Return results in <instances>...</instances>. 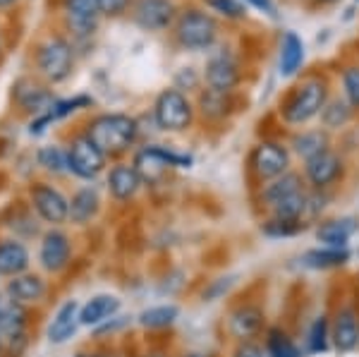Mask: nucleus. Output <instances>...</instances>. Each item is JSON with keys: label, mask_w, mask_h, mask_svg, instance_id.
Instances as JSON below:
<instances>
[{"label": "nucleus", "mask_w": 359, "mask_h": 357, "mask_svg": "<svg viewBox=\"0 0 359 357\" xmlns=\"http://www.w3.org/2000/svg\"><path fill=\"white\" fill-rule=\"evenodd\" d=\"M103 154H123L137 137V120L123 113H108L96 118L86 132Z\"/></svg>", "instance_id": "obj_1"}, {"label": "nucleus", "mask_w": 359, "mask_h": 357, "mask_svg": "<svg viewBox=\"0 0 359 357\" xmlns=\"http://www.w3.org/2000/svg\"><path fill=\"white\" fill-rule=\"evenodd\" d=\"M326 96H328L326 82H321V79H309V82H304L302 86H297L290 99L285 101V106H283V118L290 125H302L323 111Z\"/></svg>", "instance_id": "obj_2"}, {"label": "nucleus", "mask_w": 359, "mask_h": 357, "mask_svg": "<svg viewBox=\"0 0 359 357\" xmlns=\"http://www.w3.org/2000/svg\"><path fill=\"white\" fill-rule=\"evenodd\" d=\"M154 115L161 130L180 132V130H187L189 123H192V106H189V101L177 89H165L156 99Z\"/></svg>", "instance_id": "obj_3"}, {"label": "nucleus", "mask_w": 359, "mask_h": 357, "mask_svg": "<svg viewBox=\"0 0 359 357\" xmlns=\"http://www.w3.org/2000/svg\"><path fill=\"white\" fill-rule=\"evenodd\" d=\"M218 34V25L211 15L199 13V10H189V13L182 15L177 25V39L184 48H208L213 41H216Z\"/></svg>", "instance_id": "obj_4"}, {"label": "nucleus", "mask_w": 359, "mask_h": 357, "mask_svg": "<svg viewBox=\"0 0 359 357\" xmlns=\"http://www.w3.org/2000/svg\"><path fill=\"white\" fill-rule=\"evenodd\" d=\"M192 163L187 156H177L172 151H165V149H158V147H147L137 154L135 159V168L139 173L142 180H149V182H156L163 177V173L170 168V166H180V168H187Z\"/></svg>", "instance_id": "obj_5"}, {"label": "nucleus", "mask_w": 359, "mask_h": 357, "mask_svg": "<svg viewBox=\"0 0 359 357\" xmlns=\"http://www.w3.org/2000/svg\"><path fill=\"white\" fill-rule=\"evenodd\" d=\"M67 161H69V170L74 175L84 177V180H91L98 173L103 170V163H106V154L96 147L89 137H79V140L72 142L67 151Z\"/></svg>", "instance_id": "obj_6"}, {"label": "nucleus", "mask_w": 359, "mask_h": 357, "mask_svg": "<svg viewBox=\"0 0 359 357\" xmlns=\"http://www.w3.org/2000/svg\"><path fill=\"white\" fill-rule=\"evenodd\" d=\"M39 67L48 79L60 82L72 72V50L62 39H48L39 48Z\"/></svg>", "instance_id": "obj_7"}, {"label": "nucleus", "mask_w": 359, "mask_h": 357, "mask_svg": "<svg viewBox=\"0 0 359 357\" xmlns=\"http://www.w3.org/2000/svg\"><path fill=\"white\" fill-rule=\"evenodd\" d=\"M287 163H290V156H287L285 147L276 142H264L252 151V168L262 180L280 177L287 170Z\"/></svg>", "instance_id": "obj_8"}, {"label": "nucleus", "mask_w": 359, "mask_h": 357, "mask_svg": "<svg viewBox=\"0 0 359 357\" xmlns=\"http://www.w3.org/2000/svg\"><path fill=\"white\" fill-rule=\"evenodd\" d=\"M32 204L36 209V214L43 218L50 226L67 221L69 218V201L62 197V192H57L50 185H34L32 187Z\"/></svg>", "instance_id": "obj_9"}, {"label": "nucleus", "mask_w": 359, "mask_h": 357, "mask_svg": "<svg viewBox=\"0 0 359 357\" xmlns=\"http://www.w3.org/2000/svg\"><path fill=\"white\" fill-rule=\"evenodd\" d=\"M69 255H72V247H69V240L65 233L60 230H50V233L43 235L41 240V250H39V262L46 271L57 274L69 264Z\"/></svg>", "instance_id": "obj_10"}, {"label": "nucleus", "mask_w": 359, "mask_h": 357, "mask_svg": "<svg viewBox=\"0 0 359 357\" xmlns=\"http://www.w3.org/2000/svg\"><path fill=\"white\" fill-rule=\"evenodd\" d=\"M206 82L211 86V91H221L228 94L233 86L240 82V70H237V62L230 55H216L208 60L206 65Z\"/></svg>", "instance_id": "obj_11"}, {"label": "nucleus", "mask_w": 359, "mask_h": 357, "mask_svg": "<svg viewBox=\"0 0 359 357\" xmlns=\"http://www.w3.org/2000/svg\"><path fill=\"white\" fill-rule=\"evenodd\" d=\"M340 170H343V163H340V159L335 156L333 151H323L318 154V156L309 159L306 161V177H309V182L314 187H328L331 182L338 180Z\"/></svg>", "instance_id": "obj_12"}, {"label": "nucleus", "mask_w": 359, "mask_h": 357, "mask_svg": "<svg viewBox=\"0 0 359 357\" xmlns=\"http://www.w3.org/2000/svg\"><path fill=\"white\" fill-rule=\"evenodd\" d=\"M172 15H175V8H172L170 0H139L137 3V22L144 29H165L170 25Z\"/></svg>", "instance_id": "obj_13"}, {"label": "nucleus", "mask_w": 359, "mask_h": 357, "mask_svg": "<svg viewBox=\"0 0 359 357\" xmlns=\"http://www.w3.org/2000/svg\"><path fill=\"white\" fill-rule=\"evenodd\" d=\"M333 343L340 353H350V350L357 348L359 343V321H357V312L352 307H343L335 316L333 324Z\"/></svg>", "instance_id": "obj_14"}, {"label": "nucleus", "mask_w": 359, "mask_h": 357, "mask_svg": "<svg viewBox=\"0 0 359 357\" xmlns=\"http://www.w3.org/2000/svg\"><path fill=\"white\" fill-rule=\"evenodd\" d=\"M120 309V300L115 295H96L79 307V324L82 326H101Z\"/></svg>", "instance_id": "obj_15"}, {"label": "nucleus", "mask_w": 359, "mask_h": 357, "mask_svg": "<svg viewBox=\"0 0 359 357\" xmlns=\"http://www.w3.org/2000/svg\"><path fill=\"white\" fill-rule=\"evenodd\" d=\"M8 295H10V300L17 304L39 302L46 295V281L32 274L13 276V281L8 283Z\"/></svg>", "instance_id": "obj_16"}, {"label": "nucleus", "mask_w": 359, "mask_h": 357, "mask_svg": "<svg viewBox=\"0 0 359 357\" xmlns=\"http://www.w3.org/2000/svg\"><path fill=\"white\" fill-rule=\"evenodd\" d=\"M108 187H111V194L118 201H127L132 199L142 187V177L135 166H115L108 175Z\"/></svg>", "instance_id": "obj_17"}, {"label": "nucleus", "mask_w": 359, "mask_h": 357, "mask_svg": "<svg viewBox=\"0 0 359 357\" xmlns=\"http://www.w3.org/2000/svg\"><path fill=\"white\" fill-rule=\"evenodd\" d=\"M77 326H79V304L74 300H69L57 309L53 324H50V329H48L50 343H65L67 338L74 336Z\"/></svg>", "instance_id": "obj_18"}, {"label": "nucleus", "mask_w": 359, "mask_h": 357, "mask_svg": "<svg viewBox=\"0 0 359 357\" xmlns=\"http://www.w3.org/2000/svg\"><path fill=\"white\" fill-rule=\"evenodd\" d=\"M29 267V252L20 240H3L0 243V274L20 276Z\"/></svg>", "instance_id": "obj_19"}, {"label": "nucleus", "mask_w": 359, "mask_h": 357, "mask_svg": "<svg viewBox=\"0 0 359 357\" xmlns=\"http://www.w3.org/2000/svg\"><path fill=\"white\" fill-rule=\"evenodd\" d=\"M304 62V43L294 32H285L280 43V74L292 77Z\"/></svg>", "instance_id": "obj_20"}, {"label": "nucleus", "mask_w": 359, "mask_h": 357, "mask_svg": "<svg viewBox=\"0 0 359 357\" xmlns=\"http://www.w3.org/2000/svg\"><path fill=\"white\" fill-rule=\"evenodd\" d=\"M67 13H69V27H72L74 32L89 34L96 25L98 0H69Z\"/></svg>", "instance_id": "obj_21"}, {"label": "nucleus", "mask_w": 359, "mask_h": 357, "mask_svg": "<svg viewBox=\"0 0 359 357\" xmlns=\"http://www.w3.org/2000/svg\"><path fill=\"white\" fill-rule=\"evenodd\" d=\"M294 192H302V180H299V175L297 173H283V175L276 177L271 185H266L264 201L271 206V209H276L283 199L292 197Z\"/></svg>", "instance_id": "obj_22"}, {"label": "nucleus", "mask_w": 359, "mask_h": 357, "mask_svg": "<svg viewBox=\"0 0 359 357\" xmlns=\"http://www.w3.org/2000/svg\"><path fill=\"white\" fill-rule=\"evenodd\" d=\"M355 233V221L352 218H343V221H328L316 230V238L321 240L326 247H338L345 250L347 240Z\"/></svg>", "instance_id": "obj_23"}, {"label": "nucleus", "mask_w": 359, "mask_h": 357, "mask_svg": "<svg viewBox=\"0 0 359 357\" xmlns=\"http://www.w3.org/2000/svg\"><path fill=\"white\" fill-rule=\"evenodd\" d=\"M98 211V194L96 189L91 187H84L79 189L77 194L72 197V201H69V218H72L74 223H89L91 218L96 216Z\"/></svg>", "instance_id": "obj_24"}, {"label": "nucleus", "mask_w": 359, "mask_h": 357, "mask_svg": "<svg viewBox=\"0 0 359 357\" xmlns=\"http://www.w3.org/2000/svg\"><path fill=\"white\" fill-rule=\"evenodd\" d=\"M347 259H350L347 250H338V247H323V250H309L302 257V262H304V267H309V269L326 271V269L343 267Z\"/></svg>", "instance_id": "obj_25"}, {"label": "nucleus", "mask_w": 359, "mask_h": 357, "mask_svg": "<svg viewBox=\"0 0 359 357\" xmlns=\"http://www.w3.org/2000/svg\"><path fill=\"white\" fill-rule=\"evenodd\" d=\"M262 329V312L257 307H240L230 316V331L237 338H249Z\"/></svg>", "instance_id": "obj_26"}, {"label": "nucleus", "mask_w": 359, "mask_h": 357, "mask_svg": "<svg viewBox=\"0 0 359 357\" xmlns=\"http://www.w3.org/2000/svg\"><path fill=\"white\" fill-rule=\"evenodd\" d=\"M180 309L175 304H158V307H149L144 309L142 314H139V324L144 326V329H165V326H170L172 321L177 319Z\"/></svg>", "instance_id": "obj_27"}, {"label": "nucleus", "mask_w": 359, "mask_h": 357, "mask_svg": "<svg viewBox=\"0 0 359 357\" xmlns=\"http://www.w3.org/2000/svg\"><path fill=\"white\" fill-rule=\"evenodd\" d=\"M292 147H294V151H297L304 161H309V159H314V156H318V154L326 151L328 140H326V135H323L321 130L302 132V135L294 137Z\"/></svg>", "instance_id": "obj_28"}, {"label": "nucleus", "mask_w": 359, "mask_h": 357, "mask_svg": "<svg viewBox=\"0 0 359 357\" xmlns=\"http://www.w3.org/2000/svg\"><path fill=\"white\" fill-rule=\"evenodd\" d=\"M266 353L269 357H302L294 341L280 329H271L269 338H266Z\"/></svg>", "instance_id": "obj_29"}, {"label": "nucleus", "mask_w": 359, "mask_h": 357, "mask_svg": "<svg viewBox=\"0 0 359 357\" xmlns=\"http://www.w3.org/2000/svg\"><path fill=\"white\" fill-rule=\"evenodd\" d=\"M306 199L309 197L304 194V189L302 192H294L292 197L283 199L273 209L276 218H280V221H299L302 214H306Z\"/></svg>", "instance_id": "obj_30"}, {"label": "nucleus", "mask_w": 359, "mask_h": 357, "mask_svg": "<svg viewBox=\"0 0 359 357\" xmlns=\"http://www.w3.org/2000/svg\"><path fill=\"white\" fill-rule=\"evenodd\" d=\"M350 103H345V101H331L328 106H323V111H321V120H323V125H326L328 130H338V128H343V125L350 120Z\"/></svg>", "instance_id": "obj_31"}, {"label": "nucleus", "mask_w": 359, "mask_h": 357, "mask_svg": "<svg viewBox=\"0 0 359 357\" xmlns=\"http://www.w3.org/2000/svg\"><path fill=\"white\" fill-rule=\"evenodd\" d=\"M39 163L50 173H67L69 170L67 151H62L60 147H43L41 151H39Z\"/></svg>", "instance_id": "obj_32"}, {"label": "nucleus", "mask_w": 359, "mask_h": 357, "mask_svg": "<svg viewBox=\"0 0 359 357\" xmlns=\"http://www.w3.org/2000/svg\"><path fill=\"white\" fill-rule=\"evenodd\" d=\"M306 343H309L311 353H326V350H328V319L323 314L314 319Z\"/></svg>", "instance_id": "obj_33"}, {"label": "nucleus", "mask_w": 359, "mask_h": 357, "mask_svg": "<svg viewBox=\"0 0 359 357\" xmlns=\"http://www.w3.org/2000/svg\"><path fill=\"white\" fill-rule=\"evenodd\" d=\"M20 103L27 108V111H34V113H43L46 108L50 106V94H46V91L41 89V86H32V89L22 91L20 94ZM53 108V106H50Z\"/></svg>", "instance_id": "obj_34"}, {"label": "nucleus", "mask_w": 359, "mask_h": 357, "mask_svg": "<svg viewBox=\"0 0 359 357\" xmlns=\"http://www.w3.org/2000/svg\"><path fill=\"white\" fill-rule=\"evenodd\" d=\"M304 228V223L299 221H280V218H273L264 226V233L271 235V238H290V235L299 233Z\"/></svg>", "instance_id": "obj_35"}, {"label": "nucleus", "mask_w": 359, "mask_h": 357, "mask_svg": "<svg viewBox=\"0 0 359 357\" xmlns=\"http://www.w3.org/2000/svg\"><path fill=\"white\" fill-rule=\"evenodd\" d=\"M345 96L352 108H359V67H347L343 72Z\"/></svg>", "instance_id": "obj_36"}, {"label": "nucleus", "mask_w": 359, "mask_h": 357, "mask_svg": "<svg viewBox=\"0 0 359 357\" xmlns=\"http://www.w3.org/2000/svg\"><path fill=\"white\" fill-rule=\"evenodd\" d=\"M206 5L225 17H233V20H240V17H245V13H247L245 5L237 3V0H206Z\"/></svg>", "instance_id": "obj_37"}, {"label": "nucleus", "mask_w": 359, "mask_h": 357, "mask_svg": "<svg viewBox=\"0 0 359 357\" xmlns=\"http://www.w3.org/2000/svg\"><path fill=\"white\" fill-rule=\"evenodd\" d=\"M201 111L204 115H223L225 113V94L221 91H208V94L201 99Z\"/></svg>", "instance_id": "obj_38"}, {"label": "nucleus", "mask_w": 359, "mask_h": 357, "mask_svg": "<svg viewBox=\"0 0 359 357\" xmlns=\"http://www.w3.org/2000/svg\"><path fill=\"white\" fill-rule=\"evenodd\" d=\"M233 357H269V353L257 343H242L240 348L235 350Z\"/></svg>", "instance_id": "obj_39"}, {"label": "nucleus", "mask_w": 359, "mask_h": 357, "mask_svg": "<svg viewBox=\"0 0 359 357\" xmlns=\"http://www.w3.org/2000/svg\"><path fill=\"white\" fill-rule=\"evenodd\" d=\"M130 0H98V10L106 15H120Z\"/></svg>", "instance_id": "obj_40"}, {"label": "nucleus", "mask_w": 359, "mask_h": 357, "mask_svg": "<svg viewBox=\"0 0 359 357\" xmlns=\"http://www.w3.org/2000/svg\"><path fill=\"white\" fill-rule=\"evenodd\" d=\"M127 324V316H115L113 319V324L108 321L106 326H98V333H106V331H118L120 326H125Z\"/></svg>", "instance_id": "obj_41"}, {"label": "nucleus", "mask_w": 359, "mask_h": 357, "mask_svg": "<svg viewBox=\"0 0 359 357\" xmlns=\"http://www.w3.org/2000/svg\"><path fill=\"white\" fill-rule=\"evenodd\" d=\"M249 3H252L254 8L264 10V13H269V15H276V8H273V3H271V0H249Z\"/></svg>", "instance_id": "obj_42"}, {"label": "nucleus", "mask_w": 359, "mask_h": 357, "mask_svg": "<svg viewBox=\"0 0 359 357\" xmlns=\"http://www.w3.org/2000/svg\"><path fill=\"white\" fill-rule=\"evenodd\" d=\"M10 307H13V300H5V297L0 295V319H3V316L8 314Z\"/></svg>", "instance_id": "obj_43"}, {"label": "nucleus", "mask_w": 359, "mask_h": 357, "mask_svg": "<svg viewBox=\"0 0 359 357\" xmlns=\"http://www.w3.org/2000/svg\"><path fill=\"white\" fill-rule=\"evenodd\" d=\"M10 3H15V0H0V5H10Z\"/></svg>", "instance_id": "obj_44"}, {"label": "nucleus", "mask_w": 359, "mask_h": 357, "mask_svg": "<svg viewBox=\"0 0 359 357\" xmlns=\"http://www.w3.org/2000/svg\"><path fill=\"white\" fill-rule=\"evenodd\" d=\"M149 357H163V355H149Z\"/></svg>", "instance_id": "obj_45"}, {"label": "nucleus", "mask_w": 359, "mask_h": 357, "mask_svg": "<svg viewBox=\"0 0 359 357\" xmlns=\"http://www.w3.org/2000/svg\"><path fill=\"white\" fill-rule=\"evenodd\" d=\"M187 357H201V355H187Z\"/></svg>", "instance_id": "obj_46"}]
</instances>
